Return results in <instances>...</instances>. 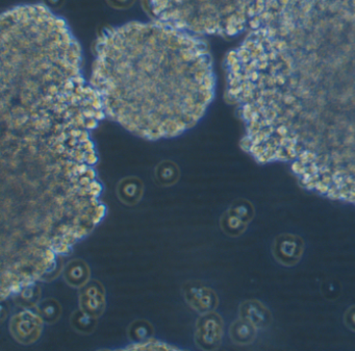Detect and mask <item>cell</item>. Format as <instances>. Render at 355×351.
<instances>
[{"label":"cell","instance_id":"14","mask_svg":"<svg viewBox=\"0 0 355 351\" xmlns=\"http://www.w3.org/2000/svg\"><path fill=\"white\" fill-rule=\"evenodd\" d=\"M257 328L247 320L239 318L230 324L228 334L234 344L246 346L252 344L257 336Z\"/></svg>","mask_w":355,"mask_h":351},{"label":"cell","instance_id":"8","mask_svg":"<svg viewBox=\"0 0 355 351\" xmlns=\"http://www.w3.org/2000/svg\"><path fill=\"white\" fill-rule=\"evenodd\" d=\"M182 296L187 305L199 315L216 311L219 305L217 293L199 280H189L182 284Z\"/></svg>","mask_w":355,"mask_h":351},{"label":"cell","instance_id":"3","mask_svg":"<svg viewBox=\"0 0 355 351\" xmlns=\"http://www.w3.org/2000/svg\"><path fill=\"white\" fill-rule=\"evenodd\" d=\"M90 83L105 117L150 141L194 128L215 94L205 43L159 20L105 31L95 47Z\"/></svg>","mask_w":355,"mask_h":351},{"label":"cell","instance_id":"11","mask_svg":"<svg viewBox=\"0 0 355 351\" xmlns=\"http://www.w3.org/2000/svg\"><path fill=\"white\" fill-rule=\"evenodd\" d=\"M239 316L247 320L255 326L257 329H266L271 326L273 316L271 311L257 299L244 300L239 307Z\"/></svg>","mask_w":355,"mask_h":351},{"label":"cell","instance_id":"21","mask_svg":"<svg viewBox=\"0 0 355 351\" xmlns=\"http://www.w3.org/2000/svg\"><path fill=\"white\" fill-rule=\"evenodd\" d=\"M344 324L351 332H355V305H351L345 311Z\"/></svg>","mask_w":355,"mask_h":351},{"label":"cell","instance_id":"13","mask_svg":"<svg viewBox=\"0 0 355 351\" xmlns=\"http://www.w3.org/2000/svg\"><path fill=\"white\" fill-rule=\"evenodd\" d=\"M144 194V185L138 178L122 180L117 187V196L123 205L134 207L138 205Z\"/></svg>","mask_w":355,"mask_h":351},{"label":"cell","instance_id":"18","mask_svg":"<svg viewBox=\"0 0 355 351\" xmlns=\"http://www.w3.org/2000/svg\"><path fill=\"white\" fill-rule=\"evenodd\" d=\"M37 313L42 318L45 324L57 323L61 319L63 314V307L61 303L55 298L41 299L40 302L36 307Z\"/></svg>","mask_w":355,"mask_h":351},{"label":"cell","instance_id":"7","mask_svg":"<svg viewBox=\"0 0 355 351\" xmlns=\"http://www.w3.org/2000/svg\"><path fill=\"white\" fill-rule=\"evenodd\" d=\"M255 209L246 199H238L230 205L220 218V228L226 236L238 238L242 236L254 219Z\"/></svg>","mask_w":355,"mask_h":351},{"label":"cell","instance_id":"17","mask_svg":"<svg viewBox=\"0 0 355 351\" xmlns=\"http://www.w3.org/2000/svg\"><path fill=\"white\" fill-rule=\"evenodd\" d=\"M98 320V318L93 317L83 309H78L70 316V325L78 334H91L96 329Z\"/></svg>","mask_w":355,"mask_h":351},{"label":"cell","instance_id":"20","mask_svg":"<svg viewBox=\"0 0 355 351\" xmlns=\"http://www.w3.org/2000/svg\"><path fill=\"white\" fill-rule=\"evenodd\" d=\"M126 349H135V350H173L178 349V347L172 346V345L167 344V343L161 342V341L150 339L144 343L140 344H130V346L126 347Z\"/></svg>","mask_w":355,"mask_h":351},{"label":"cell","instance_id":"2","mask_svg":"<svg viewBox=\"0 0 355 351\" xmlns=\"http://www.w3.org/2000/svg\"><path fill=\"white\" fill-rule=\"evenodd\" d=\"M96 149L53 141L0 147L1 277L49 282L105 216Z\"/></svg>","mask_w":355,"mask_h":351},{"label":"cell","instance_id":"12","mask_svg":"<svg viewBox=\"0 0 355 351\" xmlns=\"http://www.w3.org/2000/svg\"><path fill=\"white\" fill-rule=\"evenodd\" d=\"M63 278L68 286L80 289L91 280V269L86 261L83 259H72L62 270Z\"/></svg>","mask_w":355,"mask_h":351},{"label":"cell","instance_id":"9","mask_svg":"<svg viewBox=\"0 0 355 351\" xmlns=\"http://www.w3.org/2000/svg\"><path fill=\"white\" fill-rule=\"evenodd\" d=\"M305 243L301 237L295 234H278L272 244V255L280 265L294 267L304 255Z\"/></svg>","mask_w":355,"mask_h":351},{"label":"cell","instance_id":"16","mask_svg":"<svg viewBox=\"0 0 355 351\" xmlns=\"http://www.w3.org/2000/svg\"><path fill=\"white\" fill-rule=\"evenodd\" d=\"M155 326L145 319L135 320L128 328V336L132 344L146 342L155 336Z\"/></svg>","mask_w":355,"mask_h":351},{"label":"cell","instance_id":"5","mask_svg":"<svg viewBox=\"0 0 355 351\" xmlns=\"http://www.w3.org/2000/svg\"><path fill=\"white\" fill-rule=\"evenodd\" d=\"M44 324L36 309L16 307L10 318V334L16 342L28 346L35 344L41 338Z\"/></svg>","mask_w":355,"mask_h":351},{"label":"cell","instance_id":"6","mask_svg":"<svg viewBox=\"0 0 355 351\" xmlns=\"http://www.w3.org/2000/svg\"><path fill=\"white\" fill-rule=\"evenodd\" d=\"M224 336L223 318L217 311L201 314L195 324L194 341L201 350H217Z\"/></svg>","mask_w":355,"mask_h":351},{"label":"cell","instance_id":"10","mask_svg":"<svg viewBox=\"0 0 355 351\" xmlns=\"http://www.w3.org/2000/svg\"><path fill=\"white\" fill-rule=\"evenodd\" d=\"M80 309L95 318H101L107 309V292L99 280H90L78 293Z\"/></svg>","mask_w":355,"mask_h":351},{"label":"cell","instance_id":"4","mask_svg":"<svg viewBox=\"0 0 355 351\" xmlns=\"http://www.w3.org/2000/svg\"><path fill=\"white\" fill-rule=\"evenodd\" d=\"M159 22L194 35L232 37L250 28L268 0H144Z\"/></svg>","mask_w":355,"mask_h":351},{"label":"cell","instance_id":"19","mask_svg":"<svg viewBox=\"0 0 355 351\" xmlns=\"http://www.w3.org/2000/svg\"><path fill=\"white\" fill-rule=\"evenodd\" d=\"M155 178L162 186L169 187L178 182L180 178V170L175 164L170 161L159 164L155 170Z\"/></svg>","mask_w":355,"mask_h":351},{"label":"cell","instance_id":"1","mask_svg":"<svg viewBox=\"0 0 355 351\" xmlns=\"http://www.w3.org/2000/svg\"><path fill=\"white\" fill-rule=\"evenodd\" d=\"M225 61L241 145L355 205V0H272Z\"/></svg>","mask_w":355,"mask_h":351},{"label":"cell","instance_id":"15","mask_svg":"<svg viewBox=\"0 0 355 351\" xmlns=\"http://www.w3.org/2000/svg\"><path fill=\"white\" fill-rule=\"evenodd\" d=\"M41 286L38 282L28 284L22 288L19 292L11 297L15 302L16 307L24 309H36L41 301Z\"/></svg>","mask_w":355,"mask_h":351}]
</instances>
